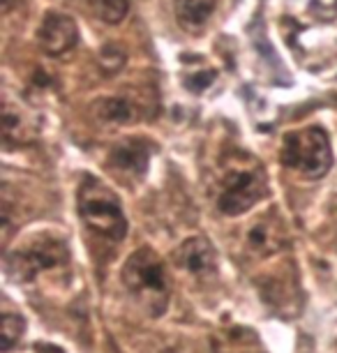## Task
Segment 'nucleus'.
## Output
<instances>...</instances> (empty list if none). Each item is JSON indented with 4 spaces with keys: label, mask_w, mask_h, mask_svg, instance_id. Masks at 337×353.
Returning a JSON list of instances; mask_svg holds the SVG:
<instances>
[{
    "label": "nucleus",
    "mask_w": 337,
    "mask_h": 353,
    "mask_svg": "<svg viewBox=\"0 0 337 353\" xmlns=\"http://www.w3.org/2000/svg\"><path fill=\"white\" fill-rule=\"evenodd\" d=\"M90 5L104 23H121L130 12L127 0H90Z\"/></svg>",
    "instance_id": "12"
},
{
    "label": "nucleus",
    "mask_w": 337,
    "mask_h": 353,
    "mask_svg": "<svg viewBox=\"0 0 337 353\" xmlns=\"http://www.w3.org/2000/svg\"><path fill=\"white\" fill-rule=\"evenodd\" d=\"M282 245V233H277V224L268 222V219H263L252 229L249 233V248H252L256 254H270V252H275L277 248Z\"/></svg>",
    "instance_id": "11"
},
{
    "label": "nucleus",
    "mask_w": 337,
    "mask_h": 353,
    "mask_svg": "<svg viewBox=\"0 0 337 353\" xmlns=\"http://www.w3.org/2000/svg\"><path fill=\"white\" fill-rule=\"evenodd\" d=\"M79 215L92 233L111 243H121L127 233V219L123 215L121 201L97 178H85L79 188Z\"/></svg>",
    "instance_id": "2"
},
{
    "label": "nucleus",
    "mask_w": 337,
    "mask_h": 353,
    "mask_svg": "<svg viewBox=\"0 0 337 353\" xmlns=\"http://www.w3.org/2000/svg\"><path fill=\"white\" fill-rule=\"evenodd\" d=\"M266 178L259 171H234L224 178L217 208L224 215H243L266 194Z\"/></svg>",
    "instance_id": "5"
},
{
    "label": "nucleus",
    "mask_w": 337,
    "mask_h": 353,
    "mask_svg": "<svg viewBox=\"0 0 337 353\" xmlns=\"http://www.w3.org/2000/svg\"><path fill=\"white\" fill-rule=\"evenodd\" d=\"M174 259H176L178 268L190 272V275H194V277L215 275V268H217L215 248L206 238H190V241H185L181 248L176 250Z\"/></svg>",
    "instance_id": "7"
},
{
    "label": "nucleus",
    "mask_w": 337,
    "mask_h": 353,
    "mask_svg": "<svg viewBox=\"0 0 337 353\" xmlns=\"http://www.w3.org/2000/svg\"><path fill=\"white\" fill-rule=\"evenodd\" d=\"M111 166L130 176H143L150 162V145L143 139H125L111 148Z\"/></svg>",
    "instance_id": "8"
},
{
    "label": "nucleus",
    "mask_w": 337,
    "mask_h": 353,
    "mask_svg": "<svg viewBox=\"0 0 337 353\" xmlns=\"http://www.w3.org/2000/svg\"><path fill=\"white\" fill-rule=\"evenodd\" d=\"M282 162L287 169L298 171L307 178L326 176L333 166L328 134L321 128H307L284 137Z\"/></svg>",
    "instance_id": "3"
},
{
    "label": "nucleus",
    "mask_w": 337,
    "mask_h": 353,
    "mask_svg": "<svg viewBox=\"0 0 337 353\" xmlns=\"http://www.w3.org/2000/svg\"><path fill=\"white\" fill-rule=\"evenodd\" d=\"M123 284L148 316H162L169 307L171 286L162 259L153 250L141 248L123 265Z\"/></svg>",
    "instance_id": "1"
},
{
    "label": "nucleus",
    "mask_w": 337,
    "mask_h": 353,
    "mask_svg": "<svg viewBox=\"0 0 337 353\" xmlns=\"http://www.w3.org/2000/svg\"><path fill=\"white\" fill-rule=\"evenodd\" d=\"M0 332H3V349L10 351L23 335V319H19L14 314H5Z\"/></svg>",
    "instance_id": "13"
},
{
    "label": "nucleus",
    "mask_w": 337,
    "mask_h": 353,
    "mask_svg": "<svg viewBox=\"0 0 337 353\" xmlns=\"http://www.w3.org/2000/svg\"><path fill=\"white\" fill-rule=\"evenodd\" d=\"M95 111L104 123H132L136 118L134 104L127 102V99H118V97L100 99Z\"/></svg>",
    "instance_id": "10"
},
{
    "label": "nucleus",
    "mask_w": 337,
    "mask_h": 353,
    "mask_svg": "<svg viewBox=\"0 0 337 353\" xmlns=\"http://www.w3.org/2000/svg\"><path fill=\"white\" fill-rule=\"evenodd\" d=\"M68 261V250L58 238H35L25 248L8 254V272L17 282L35 277L39 270L54 268Z\"/></svg>",
    "instance_id": "4"
},
{
    "label": "nucleus",
    "mask_w": 337,
    "mask_h": 353,
    "mask_svg": "<svg viewBox=\"0 0 337 353\" xmlns=\"http://www.w3.org/2000/svg\"><path fill=\"white\" fill-rule=\"evenodd\" d=\"M217 8V0H176V19L183 30L199 32Z\"/></svg>",
    "instance_id": "9"
},
{
    "label": "nucleus",
    "mask_w": 337,
    "mask_h": 353,
    "mask_svg": "<svg viewBox=\"0 0 337 353\" xmlns=\"http://www.w3.org/2000/svg\"><path fill=\"white\" fill-rule=\"evenodd\" d=\"M76 37H79V32H76L74 19H70L68 14H61V12H49L37 30L39 46H42L44 53H49V56H63V53H68L70 49H74Z\"/></svg>",
    "instance_id": "6"
}]
</instances>
